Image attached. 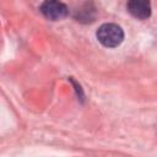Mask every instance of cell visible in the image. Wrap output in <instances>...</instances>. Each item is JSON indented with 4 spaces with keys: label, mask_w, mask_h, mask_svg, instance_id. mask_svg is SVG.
I'll return each mask as SVG.
<instances>
[{
    "label": "cell",
    "mask_w": 157,
    "mask_h": 157,
    "mask_svg": "<svg viewBox=\"0 0 157 157\" xmlns=\"http://www.w3.org/2000/svg\"><path fill=\"white\" fill-rule=\"evenodd\" d=\"M43 16L50 21H58L67 16V7L59 0H44L39 7Z\"/></svg>",
    "instance_id": "cell-2"
},
{
    "label": "cell",
    "mask_w": 157,
    "mask_h": 157,
    "mask_svg": "<svg viewBox=\"0 0 157 157\" xmlns=\"http://www.w3.org/2000/svg\"><path fill=\"white\" fill-rule=\"evenodd\" d=\"M128 11L139 20H146L151 16L150 0H128Z\"/></svg>",
    "instance_id": "cell-3"
},
{
    "label": "cell",
    "mask_w": 157,
    "mask_h": 157,
    "mask_svg": "<svg viewBox=\"0 0 157 157\" xmlns=\"http://www.w3.org/2000/svg\"><path fill=\"white\" fill-rule=\"evenodd\" d=\"M96 36H97L98 42L107 48H115L124 39V32H123L121 27H119L115 23L102 25L98 28Z\"/></svg>",
    "instance_id": "cell-1"
}]
</instances>
